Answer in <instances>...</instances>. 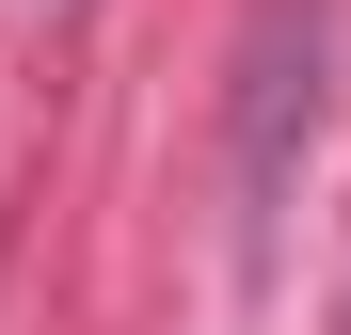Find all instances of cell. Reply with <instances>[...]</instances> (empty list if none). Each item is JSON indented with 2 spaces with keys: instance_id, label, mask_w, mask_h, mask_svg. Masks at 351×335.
<instances>
[]
</instances>
